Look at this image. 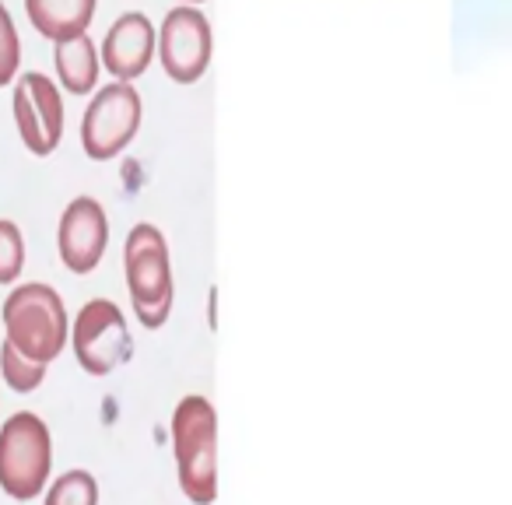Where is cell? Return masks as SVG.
Returning <instances> with one entry per match:
<instances>
[{"mask_svg":"<svg viewBox=\"0 0 512 505\" xmlns=\"http://www.w3.org/2000/svg\"><path fill=\"white\" fill-rule=\"evenodd\" d=\"M172 453L183 495L193 505H211L218 495V414L200 393L183 397L172 411Z\"/></svg>","mask_w":512,"mask_h":505,"instance_id":"obj_1","label":"cell"},{"mask_svg":"<svg viewBox=\"0 0 512 505\" xmlns=\"http://www.w3.org/2000/svg\"><path fill=\"white\" fill-rule=\"evenodd\" d=\"M155 60V25L148 22V15L141 11H127L120 15L106 32V43H102L99 64L113 74L116 81H134Z\"/></svg>","mask_w":512,"mask_h":505,"instance_id":"obj_10","label":"cell"},{"mask_svg":"<svg viewBox=\"0 0 512 505\" xmlns=\"http://www.w3.org/2000/svg\"><path fill=\"white\" fill-rule=\"evenodd\" d=\"M60 260L71 274H92L109 246V221L95 197H74L60 214Z\"/></svg>","mask_w":512,"mask_h":505,"instance_id":"obj_9","label":"cell"},{"mask_svg":"<svg viewBox=\"0 0 512 505\" xmlns=\"http://www.w3.org/2000/svg\"><path fill=\"white\" fill-rule=\"evenodd\" d=\"M46 505H99V481L88 470H67L46 491Z\"/></svg>","mask_w":512,"mask_h":505,"instance_id":"obj_13","label":"cell"},{"mask_svg":"<svg viewBox=\"0 0 512 505\" xmlns=\"http://www.w3.org/2000/svg\"><path fill=\"white\" fill-rule=\"evenodd\" d=\"M0 376H4V383H8L15 393H32L43 386L46 365L29 362V358H22L8 341H4L0 344Z\"/></svg>","mask_w":512,"mask_h":505,"instance_id":"obj_14","label":"cell"},{"mask_svg":"<svg viewBox=\"0 0 512 505\" xmlns=\"http://www.w3.org/2000/svg\"><path fill=\"white\" fill-rule=\"evenodd\" d=\"M22 64V39H18L15 18L0 0V88H8Z\"/></svg>","mask_w":512,"mask_h":505,"instance_id":"obj_16","label":"cell"},{"mask_svg":"<svg viewBox=\"0 0 512 505\" xmlns=\"http://www.w3.org/2000/svg\"><path fill=\"white\" fill-rule=\"evenodd\" d=\"M158 60L165 74L176 85H193L207 74L214 53V32L204 11L197 8H172L158 29Z\"/></svg>","mask_w":512,"mask_h":505,"instance_id":"obj_7","label":"cell"},{"mask_svg":"<svg viewBox=\"0 0 512 505\" xmlns=\"http://www.w3.org/2000/svg\"><path fill=\"white\" fill-rule=\"evenodd\" d=\"M15 123L32 155L46 158L57 151L60 137H64V99H60V88L46 74L29 71L18 78Z\"/></svg>","mask_w":512,"mask_h":505,"instance_id":"obj_8","label":"cell"},{"mask_svg":"<svg viewBox=\"0 0 512 505\" xmlns=\"http://www.w3.org/2000/svg\"><path fill=\"white\" fill-rule=\"evenodd\" d=\"M53 467V439L39 414L18 411L0 425V488L15 502L43 495Z\"/></svg>","mask_w":512,"mask_h":505,"instance_id":"obj_4","label":"cell"},{"mask_svg":"<svg viewBox=\"0 0 512 505\" xmlns=\"http://www.w3.org/2000/svg\"><path fill=\"white\" fill-rule=\"evenodd\" d=\"M141 95L127 81H116L95 92L92 106L81 120V148L92 162H109L120 151L130 148V141L141 130Z\"/></svg>","mask_w":512,"mask_h":505,"instance_id":"obj_5","label":"cell"},{"mask_svg":"<svg viewBox=\"0 0 512 505\" xmlns=\"http://www.w3.org/2000/svg\"><path fill=\"white\" fill-rule=\"evenodd\" d=\"M4 330H8L4 341L18 355L50 369L71 337L64 299L50 285H18L4 302Z\"/></svg>","mask_w":512,"mask_h":505,"instance_id":"obj_2","label":"cell"},{"mask_svg":"<svg viewBox=\"0 0 512 505\" xmlns=\"http://www.w3.org/2000/svg\"><path fill=\"white\" fill-rule=\"evenodd\" d=\"M53 64H57L60 85L71 95H88L99 85V50H95V43L88 36L53 46Z\"/></svg>","mask_w":512,"mask_h":505,"instance_id":"obj_12","label":"cell"},{"mask_svg":"<svg viewBox=\"0 0 512 505\" xmlns=\"http://www.w3.org/2000/svg\"><path fill=\"white\" fill-rule=\"evenodd\" d=\"M95 8H99V0H25L29 22L53 46L85 36V29L95 18Z\"/></svg>","mask_w":512,"mask_h":505,"instance_id":"obj_11","label":"cell"},{"mask_svg":"<svg viewBox=\"0 0 512 505\" xmlns=\"http://www.w3.org/2000/svg\"><path fill=\"white\" fill-rule=\"evenodd\" d=\"M25 267V239L15 221L0 218V285H15Z\"/></svg>","mask_w":512,"mask_h":505,"instance_id":"obj_15","label":"cell"},{"mask_svg":"<svg viewBox=\"0 0 512 505\" xmlns=\"http://www.w3.org/2000/svg\"><path fill=\"white\" fill-rule=\"evenodd\" d=\"M71 344L74 355H78V365L88 376H109L113 369L127 365L130 351H134L127 320H123L120 306L109 299L85 302V309L74 320Z\"/></svg>","mask_w":512,"mask_h":505,"instance_id":"obj_6","label":"cell"},{"mask_svg":"<svg viewBox=\"0 0 512 505\" xmlns=\"http://www.w3.org/2000/svg\"><path fill=\"white\" fill-rule=\"evenodd\" d=\"M123 267H127L130 302H134L141 327H165V320L172 316V299H176L165 235L155 225H148V221L130 228L127 246H123Z\"/></svg>","mask_w":512,"mask_h":505,"instance_id":"obj_3","label":"cell"}]
</instances>
